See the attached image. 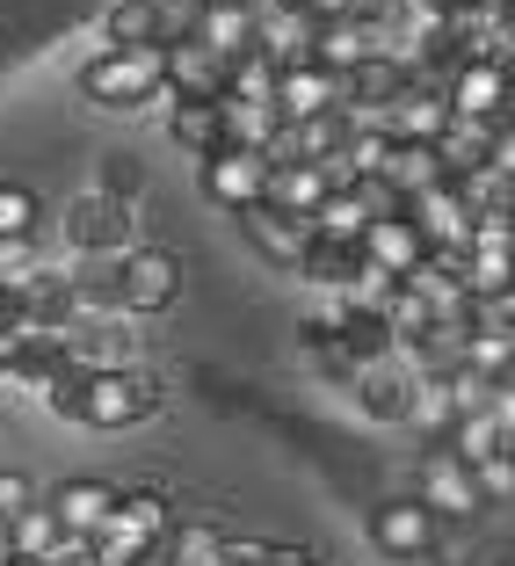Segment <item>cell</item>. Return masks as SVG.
I'll use <instances>...</instances> for the list:
<instances>
[{"instance_id": "obj_1", "label": "cell", "mask_w": 515, "mask_h": 566, "mask_svg": "<svg viewBox=\"0 0 515 566\" xmlns=\"http://www.w3.org/2000/svg\"><path fill=\"white\" fill-rule=\"evenodd\" d=\"M175 523L182 516H175V501H167L160 486H124L117 509H109V523L87 537V552H95V566H146L153 552L167 545Z\"/></svg>"}, {"instance_id": "obj_2", "label": "cell", "mask_w": 515, "mask_h": 566, "mask_svg": "<svg viewBox=\"0 0 515 566\" xmlns=\"http://www.w3.org/2000/svg\"><path fill=\"white\" fill-rule=\"evenodd\" d=\"M81 95L95 102V109H117V117L153 109V102H167V51L160 44H138V51H109L102 44L81 66Z\"/></svg>"}, {"instance_id": "obj_3", "label": "cell", "mask_w": 515, "mask_h": 566, "mask_svg": "<svg viewBox=\"0 0 515 566\" xmlns=\"http://www.w3.org/2000/svg\"><path fill=\"white\" fill-rule=\"evenodd\" d=\"M160 400H167L160 378H153V370H138V364H124V370H87L73 421H81V429H138V421L160 415Z\"/></svg>"}, {"instance_id": "obj_4", "label": "cell", "mask_w": 515, "mask_h": 566, "mask_svg": "<svg viewBox=\"0 0 515 566\" xmlns=\"http://www.w3.org/2000/svg\"><path fill=\"white\" fill-rule=\"evenodd\" d=\"M414 501L429 509L435 523H465V516H480V509H486L472 465H465V458H450L443 443L421 450V465H414Z\"/></svg>"}, {"instance_id": "obj_5", "label": "cell", "mask_w": 515, "mask_h": 566, "mask_svg": "<svg viewBox=\"0 0 515 566\" xmlns=\"http://www.w3.org/2000/svg\"><path fill=\"white\" fill-rule=\"evenodd\" d=\"M66 248L81 254V262H117V254H132V203L102 197V189L73 197L66 203Z\"/></svg>"}, {"instance_id": "obj_6", "label": "cell", "mask_w": 515, "mask_h": 566, "mask_svg": "<svg viewBox=\"0 0 515 566\" xmlns=\"http://www.w3.org/2000/svg\"><path fill=\"white\" fill-rule=\"evenodd\" d=\"M175 298H182V254L175 248L117 254V305L124 313H167Z\"/></svg>"}, {"instance_id": "obj_7", "label": "cell", "mask_w": 515, "mask_h": 566, "mask_svg": "<svg viewBox=\"0 0 515 566\" xmlns=\"http://www.w3.org/2000/svg\"><path fill=\"white\" fill-rule=\"evenodd\" d=\"M203 197L218 203V211H254V203H269V153H248V146H218L211 160H203Z\"/></svg>"}, {"instance_id": "obj_8", "label": "cell", "mask_w": 515, "mask_h": 566, "mask_svg": "<svg viewBox=\"0 0 515 566\" xmlns=\"http://www.w3.org/2000/svg\"><path fill=\"white\" fill-rule=\"evenodd\" d=\"M435 537H443V523H435L414 494H392V501L370 509V545H378L385 559H429Z\"/></svg>"}, {"instance_id": "obj_9", "label": "cell", "mask_w": 515, "mask_h": 566, "mask_svg": "<svg viewBox=\"0 0 515 566\" xmlns=\"http://www.w3.org/2000/svg\"><path fill=\"white\" fill-rule=\"evenodd\" d=\"M508 87L515 73L494 66V59H458L443 81V102H450V117H472V124H501V109H508Z\"/></svg>"}, {"instance_id": "obj_10", "label": "cell", "mask_w": 515, "mask_h": 566, "mask_svg": "<svg viewBox=\"0 0 515 566\" xmlns=\"http://www.w3.org/2000/svg\"><path fill=\"white\" fill-rule=\"evenodd\" d=\"M443 124H450L443 87H421V81H407V87H399V95L378 109V132L392 138V146H435V138H443Z\"/></svg>"}, {"instance_id": "obj_11", "label": "cell", "mask_w": 515, "mask_h": 566, "mask_svg": "<svg viewBox=\"0 0 515 566\" xmlns=\"http://www.w3.org/2000/svg\"><path fill=\"white\" fill-rule=\"evenodd\" d=\"M414 378H421V370L392 349V356H378V364L356 370L349 392H356V407H364L370 421H407V407H414Z\"/></svg>"}, {"instance_id": "obj_12", "label": "cell", "mask_w": 515, "mask_h": 566, "mask_svg": "<svg viewBox=\"0 0 515 566\" xmlns=\"http://www.w3.org/2000/svg\"><path fill=\"white\" fill-rule=\"evenodd\" d=\"M407 218H414V233H421V248H429V254H465L472 203L458 197V182H435L429 197H414V203H407Z\"/></svg>"}, {"instance_id": "obj_13", "label": "cell", "mask_w": 515, "mask_h": 566, "mask_svg": "<svg viewBox=\"0 0 515 566\" xmlns=\"http://www.w3.org/2000/svg\"><path fill=\"white\" fill-rule=\"evenodd\" d=\"M254 22H262V15H254V0H197L189 36H197L211 59L233 66V59H248V51H254Z\"/></svg>"}, {"instance_id": "obj_14", "label": "cell", "mask_w": 515, "mask_h": 566, "mask_svg": "<svg viewBox=\"0 0 515 566\" xmlns=\"http://www.w3.org/2000/svg\"><path fill=\"white\" fill-rule=\"evenodd\" d=\"M117 494L124 486H109V480H95V472H81V480H59L44 494V509L59 516V531L66 537H95L102 523H109V509H117Z\"/></svg>"}, {"instance_id": "obj_15", "label": "cell", "mask_w": 515, "mask_h": 566, "mask_svg": "<svg viewBox=\"0 0 515 566\" xmlns=\"http://www.w3.org/2000/svg\"><path fill=\"white\" fill-rule=\"evenodd\" d=\"M341 109V73H327V66H283L276 73V117L283 124H313V117H334Z\"/></svg>"}, {"instance_id": "obj_16", "label": "cell", "mask_w": 515, "mask_h": 566, "mask_svg": "<svg viewBox=\"0 0 515 566\" xmlns=\"http://www.w3.org/2000/svg\"><path fill=\"white\" fill-rule=\"evenodd\" d=\"M319 44V22L305 15L298 0H283V8H262V22H254V51L262 59H276V66H305Z\"/></svg>"}, {"instance_id": "obj_17", "label": "cell", "mask_w": 515, "mask_h": 566, "mask_svg": "<svg viewBox=\"0 0 515 566\" xmlns=\"http://www.w3.org/2000/svg\"><path fill=\"white\" fill-rule=\"evenodd\" d=\"M240 233H248V248L262 254V262L298 269V254H305V240H313V226H305V218H291V211H276V203H254V211H240Z\"/></svg>"}, {"instance_id": "obj_18", "label": "cell", "mask_w": 515, "mask_h": 566, "mask_svg": "<svg viewBox=\"0 0 515 566\" xmlns=\"http://www.w3.org/2000/svg\"><path fill=\"white\" fill-rule=\"evenodd\" d=\"M167 51V102H218L225 95V59L182 36V44H160Z\"/></svg>"}, {"instance_id": "obj_19", "label": "cell", "mask_w": 515, "mask_h": 566, "mask_svg": "<svg viewBox=\"0 0 515 566\" xmlns=\"http://www.w3.org/2000/svg\"><path fill=\"white\" fill-rule=\"evenodd\" d=\"M364 262L370 269H385L392 283H407L421 262H429V248H421V233H414V218L399 211V218H370V233H364Z\"/></svg>"}, {"instance_id": "obj_20", "label": "cell", "mask_w": 515, "mask_h": 566, "mask_svg": "<svg viewBox=\"0 0 515 566\" xmlns=\"http://www.w3.org/2000/svg\"><path fill=\"white\" fill-rule=\"evenodd\" d=\"M334 197V182H327V167H313V160H283V167H269V203L276 211H291V218H305L313 226V211Z\"/></svg>"}, {"instance_id": "obj_21", "label": "cell", "mask_w": 515, "mask_h": 566, "mask_svg": "<svg viewBox=\"0 0 515 566\" xmlns=\"http://www.w3.org/2000/svg\"><path fill=\"white\" fill-rule=\"evenodd\" d=\"M218 117H225V146H248V153H269L283 132L276 102H240V95H218Z\"/></svg>"}, {"instance_id": "obj_22", "label": "cell", "mask_w": 515, "mask_h": 566, "mask_svg": "<svg viewBox=\"0 0 515 566\" xmlns=\"http://www.w3.org/2000/svg\"><path fill=\"white\" fill-rule=\"evenodd\" d=\"M167 138L189 146L197 160H211L225 146V117H218V102H167Z\"/></svg>"}, {"instance_id": "obj_23", "label": "cell", "mask_w": 515, "mask_h": 566, "mask_svg": "<svg viewBox=\"0 0 515 566\" xmlns=\"http://www.w3.org/2000/svg\"><path fill=\"white\" fill-rule=\"evenodd\" d=\"M378 175L399 189V203H414V197H429L435 182H450V175H443V160H435V146H392Z\"/></svg>"}, {"instance_id": "obj_24", "label": "cell", "mask_w": 515, "mask_h": 566, "mask_svg": "<svg viewBox=\"0 0 515 566\" xmlns=\"http://www.w3.org/2000/svg\"><path fill=\"white\" fill-rule=\"evenodd\" d=\"M458 364H465L472 378H486V385H515V334L508 327H472L465 349H458Z\"/></svg>"}, {"instance_id": "obj_25", "label": "cell", "mask_w": 515, "mask_h": 566, "mask_svg": "<svg viewBox=\"0 0 515 566\" xmlns=\"http://www.w3.org/2000/svg\"><path fill=\"white\" fill-rule=\"evenodd\" d=\"M102 44H109V51L160 44V0H117V8L102 15Z\"/></svg>"}, {"instance_id": "obj_26", "label": "cell", "mask_w": 515, "mask_h": 566, "mask_svg": "<svg viewBox=\"0 0 515 566\" xmlns=\"http://www.w3.org/2000/svg\"><path fill=\"white\" fill-rule=\"evenodd\" d=\"M364 269V248H341V240H305V254H298V276L305 283H319V291H341V283Z\"/></svg>"}, {"instance_id": "obj_27", "label": "cell", "mask_w": 515, "mask_h": 566, "mask_svg": "<svg viewBox=\"0 0 515 566\" xmlns=\"http://www.w3.org/2000/svg\"><path fill=\"white\" fill-rule=\"evenodd\" d=\"M501 443H508V436L494 429L486 407H480V415H458V421H450V436H443V450H450V458H465L472 472H480L486 458H501Z\"/></svg>"}, {"instance_id": "obj_28", "label": "cell", "mask_w": 515, "mask_h": 566, "mask_svg": "<svg viewBox=\"0 0 515 566\" xmlns=\"http://www.w3.org/2000/svg\"><path fill=\"white\" fill-rule=\"evenodd\" d=\"M313 233H319V240H341V248H364L370 211L356 203V189H334V197L319 203V211H313Z\"/></svg>"}, {"instance_id": "obj_29", "label": "cell", "mask_w": 515, "mask_h": 566, "mask_svg": "<svg viewBox=\"0 0 515 566\" xmlns=\"http://www.w3.org/2000/svg\"><path fill=\"white\" fill-rule=\"evenodd\" d=\"M8 545H15V559H36V566H44L51 552L66 545V531H59V516H51L44 501H36V509H22V516L8 523Z\"/></svg>"}, {"instance_id": "obj_30", "label": "cell", "mask_w": 515, "mask_h": 566, "mask_svg": "<svg viewBox=\"0 0 515 566\" xmlns=\"http://www.w3.org/2000/svg\"><path fill=\"white\" fill-rule=\"evenodd\" d=\"M450 421H458V400H450L443 378H414V407H407V429H421L429 443H443Z\"/></svg>"}, {"instance_id": "obj_31", "label": "cell", "mask_w": 515, "mask_h": 566, "mask_svg": "<svg viewBox=\"0 0 515 566\" xmlns=\"http://www.w3.org/2000/svg\"><path fill=\"white\" fill-rule=\"evenodd\" d=\"M218 552H225V531H211V523H175L160 545V566H211Z\"/></svg>"}, {"instance_id": "obj_32", "label": "cell", "mask_w": 515, "mask_h": 566, "mask_svg": "<svg viewBox=\"0 0 515 566\" xmlns=\"http://www.w3.org/2000/svg\"><path fill=\"white\" fill-rule=\"evenodd\" d=\"M276 59H262V51H248V59H233L225 66V95H240V102H276Z\"/></svg>"}, {"instance_id": "obj_33", "label": "cell", "mask_w": 515, "mask_h": 566, "mask_svg": "<svg viewBox=\"0 0 515 566\" xmlns=\"http://www.w3.org/2000/svg\"><path fill=\"white\" fill-rule=\"evenodd\" d=\"M36 218H44V203H36L30 189L0 182V240H36Z\"/></svg>"}, {"instance_id": "obj_34", "label": "cell", "mask_w": 515, "mask_h": 566, "mask_svg": "<svg viewBox=\"0 0 515 566\" xmlns=\"http://www.w3.org/2000/svg\"><path fill=\"white\" fill-rule=\"evenodd\" d=\"M36 501H44V494H36V480H30V472L0 465V523H15L22 509H36Z\"/></svg>"}, {"instance_id": "obj_35", "label": "cell", "mask_w": 515, "mask_h": 566, "mask_svg": "<svg viewBox=\"0 0 515 566\" xmlns=\"http://www.w3.org/2000/svg\"><path fill=\"white\" fill-rule=\"evenodd\" d=\"M298 8L319 22V30H327V22H364L370 15V0H298Z\"/></svg>"}, {"instance_id": "obj_36", "label": "cell", "mask_w": 515, "mask_h": 566, "mask_svg": "<svg viewBox=\"0 0 515 566\" xmlns=\"http://www.w3.org/2000/svg\"><path fill=\"white\" fill-rule=\"evenodd\" d=\"M472 480H480V494H486V501H508V494H515V465H508V458H486Z\"/></svg>"}, {"instance_id": "obj_37", "label": "cell", "mask_w": 515, "mask_h": 566, "mask_svg": "<svg viewBox=\"0 0 515 566\" xmlns=\"http://www.w3.org/2000/svg\"><path fill=\"white\" fill-rule=\"evenodd\" d=\"M102 197H117V203H132V197H138V167L124 160V153L102 167Z\"/></svg>"}, {"instance_id": "obj_38", "label": "cell", "mask_w": 515, "mask_h": 566, "mask_svg": "<svg viewBox=\"0 0 515 566\" xmlns=\"http://www.w3.org/2000/svg\"><path fill=\"white\" fill-rule=\"evenodd\" d=\"M486 415H494V429H501V436H515V385H494Z\"/></svg>"}, {"instance_id": "obj_39", "label": "cell", "mask_w": 515, "mask_h": 566, "mask_svg": "<svg viewBox=\"0 0 515 566\" xmlns=\"http://www.w3.org/2000/svg\"><path fill=\"white\" fill-rule=\"evenodd\" d=\"M8 559H15V545H8V523H0V566H8Z\"/></svg>"}, {"instance_id": "obj_40", "label": "cell", "mask_w": 515, "mask_h": 566, "mask_svg": "<svg viewBox=\"0 0 515 566\" xmlns=\"http://www.w3.org/2000/svg\"><path fill=\"white\" fill-rule=\"evenodd\" d=\"M501 458H508V465H515V436H508V443H501Z\"/></svg>"}, {"instance_id": "obj_41", "label": "cell", "mask_w": 515, "mask_h": 566, "mask_svg": "<svg viewBox=\"0 0 515 566\" xmlns=\"http://www.w3.org/2000/svg\"><path fill=\"white\" fill-rule=\"evenodd\" d=\"M8 566H36V559H8Z\"/></svg>"}, {"instance_id": "obj_42", "label": "cell", "mask_w": 515, "mask_h": 566, "mask_svg": "<svg viewBox=\"0 0 515 566\" xmlns=\"http://www.w3.org/2000/svg\"><path fill=\"white\" fill-rule=\"evenodd\" d=\"M262 8H269V0H254V15H262Z\"/></svg>"}, {"instance_id": "obj_43", "label": "cell", "mask_w": 515, "mask_h": 566, "mask_svg": "<svg viewBox=\"0 0 515 566\" xmlns=\"http://www.w3.org/2000/svg\"><path fill=\"white\" fill-rule=\"evenodd\" d=\"M146 566H160V552H153V559H146Z\"/></svg>"}, {"instance_id": "obj_44", "label": "cell", "mask_w": 515, "mask_h": 566, "mask_svg": "<svg viewBox=\"0 0 515 566\" xmlns=\"http://www.w3.org/2000/svg\"><path fill=\"white\" fill-rule=\"evenodd\" d=\"M508 334H515V313H508Z\"/></svg>"}]
</instances>
